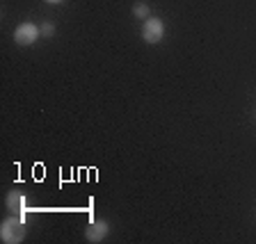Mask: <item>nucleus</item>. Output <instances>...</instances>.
Wrapping results in <instances>:
<instances>
[{
	"mask_svg": "<svg viewBox=\"0 0 256 244\" xmlns=\"http://www.w3.org/2000/svg\"><path fill=\"white\" fill-rule=\"evenodd\" d=\"M0 238L7 244H18L26 238V224L23 217H14V219H5L2 226H0Z\"/></svg>",
	"mask_w": 256,
	"mask_h": 244,
	"instance_id": "obj_1",
	"label": "nucleus"
},
{
	"mask_svg": "<svg viewBox=\"0 0 256 244\" xmlns=\"http://www.w3.org/2000/svg\"><path fill=\"white\" fill-rule=\"evenodd\" d=\"M39 37H42V30H39L34 23H21V25L14 30L16 46H30V43H34Z\"/></svg>",
	"mask_w": 256,
	"mask_h": 244,
	"instance_id": "obj_2",
	"label": "nucleus"
},
{
	"mask_svg": "<svg viewBox=\"0 0 256 244\" xmlns=\"http://www.w3.org/2000/svg\"><path fill=\"white\" fill-rule=\"evenodd\" d=\"M162 34H165V23L156 18V16H149L142 25V39L146 43H158L162 39Z\"/></svg>",
	"mask_w": 256,
	"mask_h": 244,
	"instance_id": "obj_3",
	"label": "nucleus"
},
{
	"mask_svg": "<svg viewBox=\"0 0 256 244\" xmlns=\"http://www.w3.org/2000/svg\"><path fill=\"white\" fill-rule=\"evenodd\" d=\"M108 233H110L108 222H103V219H94V222L87 226L85 238H87V242H103V240L108 238Z\"/></svg>",
	"mask_w": 256,
	"mask_h": 244,
	"instance_id": "obj_4",
	"label": "nucleus"
},
{
	"mask_svg": "<svg viewBox=\"0 0 256 244\" xmlns=\"http://www.w3.org/2000/svg\"><path fill=\"white\" fill-rule=\"evenodd\" d=\"M7 208H10L16 217H23V219H26V210H28L26 194H23V192H18V190L10 192V194H7Z\"/></svg>",
	"mask_w": 256,
	"mask_h": 244,
	"instance_id": "obj_5",
	"label": "nucleus"
},
{
	"mask_svg": "<svg viewBox=\"0 0 256 244\" xmlns=\"http://www.w3.org/2000/svg\"><path fill=\"white\" fill-rule=\"evenodd\" d=\"M133 14L138 16V18H144V21H146V18H149V5H144V2H138V5L133 7Z\"/></svg>",
	"mask_w": 256,
	"mask_h": 244,
	"instance_id": "obj_6",
	"label": "nucleus"
},
{
	"mask_svg": "<svg viewBox=\"0 0 256 244\" xmlns=\"http://www.w3.org/2000/svg\"><path fill=\"white\" fill-rule=\"evenodd\" d=\"M39 30H42V37H53L55 27H53V23H44V25L39 27Z\"/></svg>",
	"mask_w": 256,
	"mask_h": 244,
	"instance_id": "obj_7",
	"label": "nucleus"
},
{
	"mask_svg": "<svg viewBox=\"0 0 256 244\" xmlns=\"http://www.w3.org/2000/svg\"><path fill=\"white\" fill-rule=\"evenodd\" d=\"M46 2H50V5H60L62 0H46Z\"/></svg>",
	"mask_w": 256,
	"mask_h": 244,
	"instance_id": "obj_8",
	"label": "nucleus"
}]
</instances>
